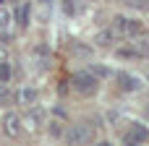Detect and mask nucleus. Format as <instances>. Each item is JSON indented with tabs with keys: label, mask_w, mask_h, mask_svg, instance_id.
<instances>
[{
	"label": "nucleus",
	"mask_w": 149,
	"mask_h": 146,
	"mask_svg": "<svg viewBox=\"0 0 149 146\" xmlns=\"http://www.w3.org/2000/svg\"><path fill=\"white\" fill-rule=\"evenodd\" d=\"M63 10H65V16H73L76 13V3L73 0H63Z\"/></svg>",
	"instance_id": "obj_18"
},
{
	"label": "nucleus",
	"mask_w": 149,
	"mask_h": 146,
	"mask_svg": "<svg viewBox=\"0 0 149 146\" xmlns=\"http://www.w3.org/2000/svg\"><path fill=\"white\" fill-rule=\"evenodd\" d=\"M8 99H10V91H8V86H5V84H0V107H5V104H8Z\"/></svg>",
	"instance_id": "obj_16"
},
{
	"label": "nucleus",
	"mask_w": 149,
	"mask_h": 146,
	"mask_svg": "<svg viewBox=\"0 0 149 146\" xmlns=\"http://www.w3.org/2000/svg\"><path fill=\"white\" fill-rule=\"evenodd\" d=\"M86 71H89L94 78H110V76H113V71H110V68H105V65H94V63H92Z\"/></svg>",
	"instance_id": "obj_13"
},
{
	"label": "nucleus",
	"mask_w": 149,
	"mask_h": 146,
	"mask_svg": "<svg viewBox=\"0 0 149 146\" xmlns=\"http://www.w3.org/2000/svg\"><path fill=\"white\" fill-rule=\"evenodd\" d=\"M110 29H113L118 37H123V39H139V37L144 34V24L136 21V18H128V16H118Z\"/></svg>",
	"instance_id": "obj_3"
},
{
	"label": "nucleus",
	"mask_w": 149,
	"mask_h": 146,
	"mask_svg": "<svg viewBox=\"0 0 149 146\" xmlns=\"http://www.w3.org/2000/svg\"><path fill=\"white\" fill-rule=\"evenodd\" d=\"M0 131H3V136H8V138H18V136H21V115L13 112V110L3 112V118H0Z\"/></svg>",
	"instance_id": "obj_6"
},
{
	"label": "nucleus",
	"mask_w": 149,
	"mask_h": 146,
	"mask_svg": "<svg viewBox=\"0 0 149 146\" xmlns=\"http://www.w3.org/2000/svg\"><path fill=\"white\" fill-rule=\"evenodd\" d=\"M118 39H120V37H118V34H115L113 29H102V31H100V34L94 37V42H97L100 47H113V44H115Z\"/></svg>",
	"instance_id": "obj_11"
},
{
	"label": "nucleus",
	"mask_w": 149,
	"mask_h": 146,
	"mask_svg": "<svg viewBox=\"0 0 149 146\" xmlns=\"http://www.w3.org/2000/svg\"><path fill=\"white\" fill-rule=\"evenodd\" d=\"M31 60H34L37 71H47L50 68V47L45 42H37L34 50H31Z\"/></svg>",
	"instance_id": "obj_7"
},
{
	"label": "nucleus",
	"mask_w": 149,
	"mask_h": 146,
	"mask_svg": "<svg viewBox=\"0 0 149 146\" xmlns=\"http://www.w3.org/2000/svg\"><path fill=\"white\" fill-rule=\"evenodd\" d=\"M45 125H47V110H45V107H39V104H31V107H26V115L21 118V131L39 133Z\"/></svg>",
	"instance_id": "obj_4"
},
{
	"label": "nucleus",
	"mask_w": 149,
	"mask_h": 146,
	"mask_svg": "<svg viewBox=\"0 0 149 146\" xmlns=\"http://www.w3.org/2000/svg\"><path fill=\"white\" fill-rule=\"evenodd\" d=\"M29 18H31V5H29V3H21V5L13 10L16 26H18V29H26V26H29Z\"/></svg>",
	"instance_id": "obj_9"
},
{
	"label": "nucleus",
	"mask_w": 149,
	"mask_h": 146,
	"mask_svg": "<svg viewBox=\"0 0 149 146\" xmlns=\"http://www.w3.org/2000/svg\"><path fill=\"white\" fill-rule=\"evenodd\" d=\"M10 76H13V68H10L8 60H3V63H0V84H8Z\"/></svg>",
	"instance_id": "obj_14"
},
{
	"label": "nucleus",
	"mask_w": 149,
	"mask_h": 146,
	"mask_svg": "<svg viewBox=\"0 0 149 146\" xmlns=\"http://www.w3.org/2000/svg\"><path fill=\"white\" fill-rule=\"evenodd\" d=\"M47 125H50V133H52V136H63V123H58V120H50Z\"/></svg>",
	"instance_id": "obj_15"
},
{
	"label": "nucleus",
	"mask_w": 149,
	"mask_h": 146,
	"mask_svg": "<svg viewBox=\"0 0 149 146\" xmlns=\"http://www.w3.org/2000/svg\"><path fill=\"white\" fill-rule=\"evenodd\" d=\"M113 76H115V84H118V89H120V91L136 94V91H141V89H144L141 78H139L136 73H131V71H115Z\"/></svg>",
	"instance_id": "obj_5"
},
{
	"label": "nucleus",
	"mask_w": 149,
	"mask_h": 146,
	"mask_svg": "<svg viewBox=\"0 0 149 146\" xmlns=\"http://www.w3.org/2000/svg\"><path fill=\"white\" fill-rule=\"evenodd\" d=\"M123 146H144V144H139L136 138H131V136L126 133V136H123Z\"/></svg>",
	"instance_id": "obj_19"
},
{
	"label": "nucleus",
	"mask_w": 149,
	"mask_h": 146,
	"mask_svg": "<svg viewBox=\"0 0 149 146\" xmlns=\"http://www.w3.org/2000/svg\"><path fill=\"white\" fill-rule=\"evenodd\" d=\"M50 8H52V0H39V16H42V18H47Z\"/></svg>",
	"instance_id": "obj_17"
},
{
	"label": "nucleus",
	"mask_w": 149,
	"mask_h": 146,
	"mask_svg": "<svg viewBox=\"0 0 149 146\" xmlns=\"http://www.w3.org/2000/svg\"><path fill=\"white\" fill-rule=\"evenodd\" d=\"M94 136H97V128L86 120L73 123V125L65 128V144L68 146H89L94 141Z\"/></svg>",
	"instance_id": "obj_1"
},
{
	"label": "nucleus",
	"mask_w": 149,
	"mask_h": 146,
	"mask_svg": "<svg viewBox=\"0 0 149 146\" xmlns=\"http://www.w3.org/2000/svg\"><path fill=\"white\" fill-rule=\"evenodd\" d=\"M10 26H13V10L0 8V31L5 34V31H10Z\"/></svg>",
	"instance_id": "obj_12"
},
{
	"label": "nucleus",
	"mask_w": 149,
	"mask_h": 146,
	"mask_svg": "<svg viewBox=\"0 0 149 146\" xmlns=\"http://www.w3.org/2000/svg\"><path fill=\"white\" fill-rule=\"evenodd\" d=\"M13 99H16V104L18 107H31V104H37V99H39V91L37 89H31V86H21L16 94H13Z\"/></svg>",
	"instance_id": "obj_8"
},
{
	"label": "nucleus",
	"mask_w": 149,
	"mask_h": 146,
	"mask_svg": "<svg viewBox=\"0 0 149 146\" xmlns=\"http://www.w3.org/2000/svg\"><path fill=\"white\" fill-rule=\"evenodd\" d=\"M71 89L81 97H94L100 91V78H94L89 71H79L71 76Z\"/></svg>",
	"instance_id": "obj_2"
},
{
	"label": "nucleus",
	"mask_w": 149,
	"mask_h": 146,
	"mask_svg": "<svg viewBox=\"0 0 149 146\" xmlns=\"http://www.w3.org/2000/svg\"><path fill=\"white\" fill-rule=\"evenodd\" d=\"M147 81H149V68H147Z\"/></svg>",
	"instance_id": "obj_21"
},
{
	"label": "nucleus",
	"mask_w": 149,
	"mask_h": 146,
	"mask_svg": "<svg viewBox=\"0 0 149 146\" xmlns=\"http://www.w3.org/2000/svg\"><path fill=\"white\" fill-rule=\"evenodd\" d=\"M97 146H113V144H110V141H100Z\"/></svg>",
	"instance_id": "obj_20"
},
{
	"label": "nucleus",
	"mask_w": 149,
	"mask_h": 146,
	"mask_svg": "<svg viewBox=\"0 0 149 146\" xmlns=\"http://www.w3.org/2000/svg\"><path fill=\"white\" fill-rule=\"evenodd\" d=\"M128 136H131V138H136L139 144H147V141H149V128L144 125V123H131Z\"/></svg>",
	"instance_id": "obj_10"
}]
</instances>
